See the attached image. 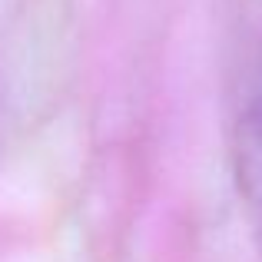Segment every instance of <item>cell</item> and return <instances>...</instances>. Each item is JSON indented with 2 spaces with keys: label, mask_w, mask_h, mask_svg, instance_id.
I'll return each instance as SVG.
<instances>
[{
  "label": "cell",
  "mask_w": 262,
  "mask_h": 262,
  "mask_svg": "<svg viewBox=\"0 0 262 262\" xmlns=\"http://www.w3.org/2000/svg\"><path fill=\"white\" fill-rule=\"evenodd\" d=\"M232 173L249 223L262 239V60L249 80L232 129Z\"/></svg>",
  "instance_id": "1"
}]
</instances>
